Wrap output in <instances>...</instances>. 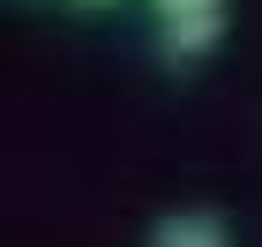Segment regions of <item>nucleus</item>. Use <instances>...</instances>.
<instances>
[{
  "mask_svg": "<svg viewBox=\"0 0 262 247\" xmlns=\"http://www.w3.org/2000/svg\"><path fill=\"white\" fill-rule=\"evenodd\" d=\"M150 15H158V45H165V60L195 68L202 53L232 30V0H150Z\"/></svg>",
  "mask_w": 262,
  "mask_h": 247,
  "instance_id": "obj_1",
  "label": "nucleus"
},
{
  "mask_svg": "<svg viewBox=\"0 0 262 247\" xmlns=\"http://www.w3.org/2000/svg\"><path fill=\"white\" fill-rule=\"evenodd\" d=\"M150 247H232V225H225V210H165L158 225H150Z\"/></svg>",
  "mask_w": 262,
  "mask_h": 247,
  "instance_id": "obj_2",
  "label": "nucleus"
},
{
  "mask_svg": "<svg viewBox=\"0 0 262 247\" xmlns=\"http://www.w3.org/2000/svg\"><path fill=\"white\" fill-rule=\"evenodd\" d=\"M82 8H105V0H82Z\"/></svg>",
  "mask_w": 262,
  "mask_h": 247,
  "instance_id": "obj_3",
  "label": "nucleus"
}]
</instances>
